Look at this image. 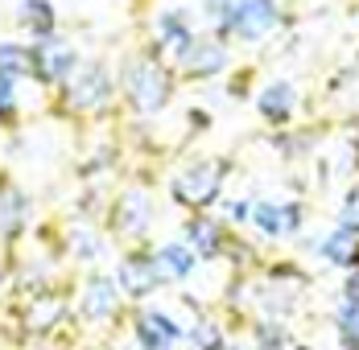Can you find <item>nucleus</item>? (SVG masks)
I'll use <instances>...</instances> for the list:
<instances>
[{
    "label": "nucleus",
    "mask_w": 359,
    "mask_h": 350,
    "mask_svg": "<svg viewBox=\"0 0 359 350\" xmlns=\"http://www.w3.org/2000/svg\"><path fill=\"white\" fill-rule=\"evenodd\" d=\"M124 91H128L133 111L153 115V111H161V107L170 104V95H174V78H170V70L161 66V62H153V58H137V62H128Z\"/></svg>",
    "instance_id": "nucleus-1"
},
{
    "label": "nucleus",
    "mask_w": 359,
    "mask_h": 350,
    "mask_svg": "<svg viewBox=\"0 0 359 350\" xmlns=\"http://www.w3.org/2000/svg\"><path fill=\"white\" fill-rule=\"evenodd\" d=\"M223 161H194L174 177V198L182 206H211L219 198V186H223Z\"/></svg>",
    "instance_id": "nucleus-2"
},
{
    "label": "nucleus",
    "mask_w": 359,
    "mask_h": 350,
    "mask_svg": "<svg viewBox=\"0 0 359 350\" xmlns=\"http://www.w3.org/2000/svg\"><path fill=\"white\" fill-rule=\"evenodd\" d=\"M219 25L236 29L248 41H260V37L273 34V25H277V4L273 0H231V8H227V17Z\"/></svg>",
    "instance_id": "nucleus-3"
},
{
    "label": "nucleus",
    "mask_w": 359,
    "mask_h": 350,
    "mask_svg": "<svg viewBox=\"0 0 359 350\" xmlns=\"http://www.w3.org/2000/svg\"><path fill=\"white\" fill-rule=\"evenodd\" d=\"M74 50L62 41V37H46V41H34V50H29V74L41 78V83H67L74 74Z\"/></svg>",
    "instance_id": "nucleus-4"
},
{
    "label": "nucleus",
    "mask_w": 359,
    "mask_h": 350,
    "mask_svg": "<svg viewBox=\"0 0 359 350\" xmlns=\"http://www.w3.org/2000/svg\"><path fill=\"white\" fill-rule=\"evenodd\" d=\"M67 95H71V104L83 107V111H100V107H108V99H111L108 70H104V66L74 70L71 78H67Z\"/></svg>",
    "instance_id": "nucleus-5"
},
{
    "label": "nucleus",
    "mask_w": 359,
    "mask_h": 350,
    "mask_svg": "<svg viewBox=\"0 0 359 350\" xmlns=\"http://www.w3.org/2000/svg\"><path fill=\"white\" fill-rule=\"evenodd\" d=\"M149 218H153V202H149V194H144V190H128V194H120V202H116L111 227H116V235L141 239L144 231H149Z\"/></svg>",
    "instance_id": "nucleus-6"
},
{
    "label": "nucleus",
    "mask_w": 359,
    "mask_h": 350,
    "mask_svg": "<svg viewBox=\"0 0 359 350\" xmlns=\"http://www.w3.org/2000/svg\"><path fill=\"white\" fill-rule=\"evenodd\" d=\"M182 342V326L161 309H144L137 317V346L141 350H174Z\"/></svg>",
    "instance_id": "nucleus-7"
},
{
    "label": "nucleus",
    "mask_w": 359,
    "mask_h": 350,
    "mask_svg": "<svg viewBox=\"0 0 359 350\" xmlns=\"http://www.w3.org/2000/svg\"><path fill=\"white\" fill-rule=\"evenodd\" d=\"M157 284H161V276H157V268H153V255H128V260L116 268V288H120V297L141 301V297H149Z\"/></svg>",
    "instance_id": "nucleus-8"
},
{
    "label": "nucleus",
    "mask_w": 359,
    "mask_h": 350,
    "mask_svg": "<svg viewBox=\"0 0 359 350\" xmlns=\"http://www.w3.org/2000/svg\"><path fill=\"white\" fill-rule=\"evenodd\" d=\"M260 235H293L302 227V206L297 202H256L248 210Z\"/></svg>",
    "instance_id": "nucleus-9"
},
{
    "label": "nucleus",
    "mask_w": 359,
    "mask_h": 350,
    "mask_svg": "<svg viewBox=\"0 0 359 350\" xmlns=\"http://www.w3.org/2000/svg\"><path fill=\"white\" fill-rule=\"evenodd\" d=\"M116 305H120V288H116V280L108 276H91L87 280V288H83V297H79V309L87 321H108L116 314Z\"/></svg>",
    "instance_id": "nucleus-10"
},
{
    "label": "nucleus",
    "mask_w": 359,
    "mask_h": 350,
    "mask_svg": "<svg viewBox=\"0 0 359 350\" xmlns=\"http://www.w3.org/2000/svg\"><path fill=\"white\" fill-rule=\"evenodd\" d=\"M157 41H161L174 58H186V54H190V46L198 41V34L190 29L186 13H178V8H165V13L157 17Z\"/></svg>",
    "instance_id": "nucleus-11"
},
{
    "label": "nucleus",
    "mask_w": 359,
    "mask_h": 350,
    "mask_svg": "<svg viewBox=\"0 0 359 350\" xmlns=\"http://www.w3.org/2000/svg\"><path fill=\"white\" fill-rule=\"evenodd\" d=\"M194 264H198V255H194L186 244H161L157 251H153V268H157L161 284H170V280H186L190 272H194Z\"/></svg>",
    "instance_id": "nucleus-12"
},
{
    "label": "nucleus",
    "mask_w": 359,
    "mask_h": 350,
    "mask_svg": "<svg viewBox=\"0 0 359 350\" xmlns=\"http://www.w3.org/2000/svg\"><path fill=\"white\" fill-rule=\"evenodd\" d=\"M17 21H21V29L34 37V41H46V37L58 34V8L50 0H21Z\"/></svg>",
    "instance_id": "nucleus-13"
},
{
    "label": "nucleus",
    "mask_w": 359,
    "mask_h": 350,
    "mask_svg": "<svg viewBox=\"0 0 359 350\" xmlns=\"http://www.w3.org/2000/svg\"><path fill=\"white\" fill-rule=\"evenodd\" d=\"M182 62H186V70H190L194 78H211V74H219V70L227 66V50H223L219 41H194Z\"/></svg>",
    "instance_id": "nucleus-14"
},
{
    "label": "nucleus",
    "mask_w": 359,
    "mask_h": 350,
    "mask_svg": "<svg viewBox=\"0 0 359 350\" xmlns=\"http://www.w3.org/2000/svg\"><path fill=\"white\" fill-rule=\"evenodd\" d=\"M256 107H260V115H264V120L281 124V120H289V115H293V107H297V91H293L289 83H269V87L260 91Z\"/></svg>",
    "instance_id": "nucleus-15"
},
{
    "label": "nucleus",
    "mask_w": 359,
    "mask_h": 350,
    "mask_svg": "<svg viewBox=\"0 0 359 350\" xmlns=\"http://www.w3.org/2000/svg\"><path fill=\"white\" fill-rule=\"evenodd\" d=\"M323 255L330 260V264H339V268H359V235L347 231V227L330 231L326 244H323Z\"/></svg>",
    "instance_id": "nucleus-16"
},
{
    "label": "nucleus",
    "mask_w": 359,
    "mask_h": 350,
    "mask_svg": "<svg viewBox=\"0 0 359 350\" xmlns=\"http://www.w3.org/2000/svg\"><path fill=\"white\" fill-rule=\"evenodd\" d=\"M186 247L198 251V260H211V255H219V247H223V231H219L215 223H207V218H194L186 227Z\"/></svg>",
    "instance_id": "nucleus-17"
},
{
    "label": "nucleus",
    "mask_w": 359,
    "mask_h": 350,
    "mask_svg": "<svg viewBox=\"0 0 359 350\" xmlns=\"http://www.w3.org/2000/svg\"><path fill=\"white\" fill-rule=\"evenodd\" d=\"M0 74H13V78L29 74V46H21V41H0Z\"/></svg>",
    "instance_id": "nucleus-18"
},
{
    "label": "nucleus",
    "mask_w": 359,
    "mask_h": 350,
    "mask_svg": "<svg viewBox=\"0 0 359 350\" xmlns=\"http://www.w3.org/2000/svg\"><path fill=\"white\" fill-rule=\"evenodd\" d=\"M21 210H25V198H21V194H4V198H0V231H4V235H13Z\"/></svg>",
    "instance_id": "nucleus-19"
},
{
    "label": "nucleus",
    "mask_w": 359,
    "mask_h": 350,
    "mask_svg": "<svg viewBox=\"0 0 359 350\" xmlns=\"http://www.w3.org/2000/svg\"><path fill=\"white\" fill-rule=\"evenodd\" d=\"M190 342H194V350H219L223 346V334H219V326L203 321V326L190 330Z\"/></svg>",
    "instance_id": "nucleus-20"
},
{
    "label": "nucleus",
    "mask_w": 359,
    "mask_h": 350,
    "mask_svg": "<svg viewBox=\"0 0 359 350\" xmlns=\"http://www.w3.org/2000/svg\"><path fill=\"white\" fill-rule=\"evenodd\" d=\"M13 111H17V78L0 74V120H8Z\"/></svg>",
    "instance_id": "nucleus-21"
},
{
    "label": "nucleus",
    "mask_w": 359,
    "mask_h": 350,
    "mask_svg": "<svg viewBox=\"0 0 359 350\" xmlns=\"http://www.w3.org/2000/svg\"><path fill=\"white\" fill-rule=\"evenodd\" d=\"M339 321H343V334H347V338H359V301L347 297V305H343Z\"/></svg>",
    "instance_id": "nucleus-22"
},
{
    "label": "nucleus",
    "mask_w": 359,
    "mask_h": 350,
    "mask_svg": "<svg viewBox=\"0 0 359 350\" xmlns=\"http://www.w3.org/2000/svg\"><path fill=\"white\" fill-rule=\"evenodd\" d=\"M343 227L347 231H359V194H351L347 206H343Z\"/></svg>",
    "instance_id": "nucleus-23"
},
{
    "label": "nucleus",
    "mask_w": 359,
    "mask_h": 350,
    "mask_svg": "<svg viewBox=\"0 0 359 350\" xmlns=\"http://www.w3.org/2000/svg\"><path fill=\"white\" fill-rule=\"evenodd\" d=\"M260 346L277 350V346H281V330H277V326H260Z\"/></svg>",
    "instance_id": "nucleus-24"
},
{
    "label": "nucleus",
    "mask_w": 359,
    "mask_h": 350,
    "mask_svg": "<svg viewBox=\"0 0 359 350\" xmlns=\"http://www.w3.org/2000/svg\"><path fill=\"white\" fill-rule=\"evenodd\" d=\"M74 247H79L83 255H95V251H104V244H95V239H91L87 231H79V235H74Z\"/></svg>",
    "instance_id": "nucleus-25"
},
{
    "label": "nucleus",
    "mask_w": 359,
    "mask_h": 350,
    "mask_svg": "<svg viewBox=\"0 0 359 350\" xmlns=\"http://www.w3.org/2000/svg\"><path fill=\"white\" fill-rule=\"evenodd\" d=\"M248 202H227V206H223V214H227V218H248Z\"/></svg>",
    "instance_id": "nucleus-26"
}]
</instances>
